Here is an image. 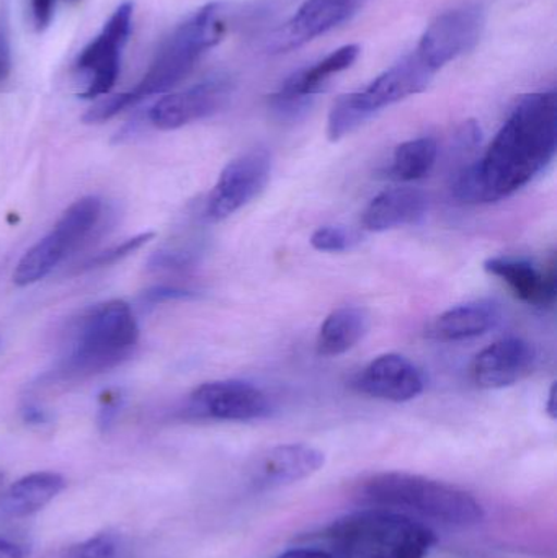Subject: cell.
Segmentation results:
<instances>
[{"label": "cell", "instance_id": "cell-5", "mask_svg": "<svg viewBox=\"0 0 557 558\" xmlns=\"http://www.w3.org/2000/svg\"><path fill=\"white\" fill-rule=\"evenodd\" d=\"M363 494L386 510L411 511L450 526H473L484 518L480 501L467 492L404 472L375 475L366 482Z\"/></svg>", "mask_w": 557, "mask_h": 558}, {"label": "cell", "instance_id": "cell-1", "mask_svg": "<svg viewBox=\"0 0 557 558\" xmlns=\"http://www.w3.org/2000/svg\"><path fill=\"white\" fill-rule=\"evenodd\" d=\"M556 149V92L526 95L513 108L483 159L457 177L455 196L473 205L509 198L552 166Z\"/></svg>", "mask_w": 557, "mask_h": 558}, {"label": "cell", "instance_id": "cell-4", "mask_svg": "<svg viewBox=\"0 0 557 558\" xmlns=\"http://www.w3.org/2000/svg\"><path fill=\"white\" fill-rule=\"evenodd\" d=\"M334 558H425L435 544L427 526L401 511H360L329 531Z\"/></svg>", "mask_w": 557, "mask_h": 558}, {"label": "cell", "instance_id": "cell-9", "mask_svg": "<svg viewBox=\"0 0 557 558\" xmlns=\"http://www.w3.org/2000/svg\"><path fill=\"white\" fill-rule=\"evenodd\" d=\"M133 2H123L105 23L100 35L85 46L77 59L78 71L90 77L81 97L85 100L107 95L120 75L121 51L130 38L133 26Z\"/></svg>", "mask_w": 557, "mask_h": 558}, {"label": "cell", "instance_id": "cell-34", "mask_svg": "<svg viewBox=\"0 0 557 558\" xmlns=\"http://www.w3.org/2000/svg\"><path fill=\"white\" fill-rule=\"evenodd\" d=\"M72 2H75V0H72Z\"/></svg>", "mask_w": 557, "mask_h": 558}, {"label": "cell", "instance_id": "cell-14", "mask_svg": "<svg viewBox=\"0 0 557 558\" xmlns=\"http://www.w3.org/2000/svg\"><path fill=\"white\" fill-rule=\"evenodd\" d=\"M535 363L532 343L517 337L502 338L474 357L471 379L480 389H506L529 377Z\"/></svg>", "mask_w": 557, "mask_h": 558}, {"label": "cell", "instance_id": "cell-17", "mask_svg": "<svg viewBox=\"0 0 557 558\" xmlns=\"http://www.w3.org/2000/svg\"><path fill=\"white\" fill-rule=\"evenodd\" d=\"M323 452L307 445H283L255 461L251 478L258 488H278L316 474L324 465Z\"/></svg>", "mask_w": 557, "mask_h": 558}, {"label": "cell", "instance_id": "cell-19", "mask_svg": "<svg viewBox=\"0 0 557 558\" xmlns=\"http://www.w3.org/2000/svg\"><path fill=\"white\" fill-rule=\"evenodd\" d=\"M428 198L415 189H391L379 193L366 206L362 225L370 232H386L392 229L415 226L427 216Z\"/></svg>", "mask_w": 557, "mask_h": 558}, {"label": "cell", "instance_id": "cell-28", "mask_svg": "<svg viewBox=\"0 0 557 558\" xmlns=\"http://www.w3.org/2000/svg\"><path fill=\"white\" fill-rule=\"evenodd\" d=\"M180 298H190V292L183 291V289L167 288V286H160V288H156L153 289V291L147 292V301L153 302V304L167 301V299Z\"/></svg>", "mask_w": 557, "mask_h": 558}, {"label": "cell", "instance_id": "cell-22", "mask_svg": "<svg viewBox=\"0 0 557 558\" xmlns=\"http://www.w3.org/2000/svg\"><path fill=\"white\" fill-rule=\"evenodd\" d=\"M370 330V314L356 305H343L327 315L317 333V354L340 356L355 348Z\"/></svg>", "mask_w": 557, "mask_h": 558}, {"label": "cell", "instance_id": "cell-33", "mask_svg": "<svg viewBox=\"0 0 557 558\" xmlns=\"http://www.w3.org/2000/svg\"><path fill=\"white\" fill-rule=\"evenodd\" d=\"M2 487H3V477L0 475V494H2Z\"/></svg>", "mask_w": 557, "mask_h": 558}, {"label": "cell", "instance_id": "cell-10", "mask_svg": "<svg viewBox=\"0 0 557 558\" xmlns=\"http://www.w3.org/2000/svg\"><path fill=\"white\" fill-rule=\"evenodd\" d=\"M434 75L435 72L419 58L417 52H412L378 75L368 87L343 97L356 117L366 123L383 108L424 92Z\"/></svg>", "mask_w": 557, "mask_h": 558}, {"label": "cell", "instance_id": "cell-24", "mask_svg": "<svg viewBox=\"0 0 557 558\" xmlns=\"http://www.w3.org/2000/svg\"><path fill=\"white\" fill-rule=\"evenodd\" d=\"M362 242L359 232L346 226H324L311 235V245L317 252L343 254L353 251Z\"/></svg>", "mask_w": 557, "mask_h": 558}, {"label": "cell", "instance_id": "cell-2", "mask_svg": "<svg viewBox=\"0 0 557 558\" xmlns=\"http://www.w3.org/2000/svg\"><path fill=\"white\" fill-rule=\"evenodd\" d=\"M226 32L228 5L225 2L206 3L167 38L136 87L95 104L84 114L85 123H105L140 101L172 90L193 71L199 58L225 38Z\"/></svg>", "mask_w": 557, "mask_h": 558}, {"label": "cell", "instance_id": "cell-31", "mask_svg": "<svg viewBox=\"0 0 557 558\" xmlns=\"http://www.w3.org/2000/svg\"><path fill=\"white\" fill-rule=\"evenodd\" d=\"M277 558H334L330 556L329 550L320 549H293L288 553L281 554Z\"/></svg>", "mask_w": 557, "mask_h": 558}, {"label": "cell", "instance_id": "cell-23", "mask_svg": "<svg viewBox=\"0 0 557 558\" xmlns=\"http://www.w3.org/2000/svg\"><path fill=\"white\" fill-rule=\"evenodd\" d=\"M437 157L438 144L432 137L408 141L396 147L389 175L398 182H417L432 172Z\"/></svg>", "mask_w": 557, "mask_h": 558}, {"label": "cell", "instance_id": "cell-3", "mask_svg": "<svg viewBox=\"0 0 557 558\" xmlns=\"http://www.w3.org/2000/svg\"><path fill=\"white\" fill-rule=\"evenodd\" d=\"M137 341L140 327L131 305L121 299L101 302L82 318L58 377L82 380L107 373L133 354Z\"/></svg>", "mask_w": 557, "mask_h": 558}, {"label": "cell", "instance_id": "cell-6", "mask_svg": "<svg viewBox=\"0 0 557 558\" xmlns=\"http://www.w3.org/2000/svg\"><path fill=\"white\" fill-rule=\"evenodd\" d=\"M101 211L104 203L97 196H84L72 203L55 228L20 258L13 270V282L25 288L48 277L94 232L100 222Z\"/></svg>", "mask_w": 557, "mask_h": 558}, {"label": "cell", "instance_id": "cell-18", "mask_svg": "<svg viewBox=\"0 0 557 558\" xmlns=\"http://www.w3.org/2000/svg\"><path fill=\"white\" fill-rule=\"evenodd\" d=\"M484 270L502 279L517 299L532 307H552L556 301V271L540 270L533 262L516 257H491Z\"/></svg>", "mask_w": 557, "mask_h": 558}, {"label": "cell", "instance_id": "cell-27", "mask_svg": "<svg viewBox=\"0 0 557 558\" xmlns=\"http://www.w3.org/2000/svg\"><path fill=\"white\" fill-rule=\"evenodd\" d=\"M55 3L56 0H32L33 22L38 32L48 28L51 23Z\"/></svg>", "mask_w": 557, "mask_h": 558}, {"label": "cell", "instance_id": "cell-8", "mask_svg": "<svg viewBox=\"0 0 557 558\" xmlns=\"http://www.w3.org/2000/svg\"><path fill=\"white\" fill-rule=\"evenodd\" d=\"M271 166L270 153L265 149L249 150L229 162L209 193L206 218L225 221L254 202L270 182Z\"/></svg>", "mask_w": 557, "mask_h": 558}, {"label": "cell", "instance_id": "cell-21", "mask_svg": "<svg viewBox=\"0 0 557 558\" xmlns=\"http://www.w3.org/2000/svg\"><path fill=\"white\" fill-rule=\"evenodd\" d=\"M64 487V478L56 472H33L25 475L0 494L3 514L16 520L32 517L48 507Z\"/></svg>", "mask_w": 557, "mask_h": 558}, {"label": "cell", "instance_id": "cell-7", "mask_svg": "<svg viewBox=\"0 0 557 558\" xmlns=\"http://www.w3.org/2000/svg\"><path fill=\"white\" fill-rule=\"evenodd\" d=\"M486 22V9L481 3H468L448 10L425 29L415 52L432 71H440L448 62L476 48Z\"/></svg>", "mask_w": 557, "mask_h": 558}, {"label": "cell", "instance_id": "cell-20", "mask_svg": "<svg viewBox=\"0 0 557 558\" xmlns=\"http://www.w3.org/2000/svg\"><path fill=\"white\" fill-rule=\"evenodd\" d=\"M502 312L494 301H474L457 305L438 315L427 330L435 341H463L483 337L499 325Z\"/></svg>", "mask_w": 557, "mask_h": 558}, {"label": "cell", "instance_id": "cell-15", "mask_svg": "<svg viewBox=\"0 0 557 558\" xmlns=\"http://www.w3.org/2000/svg\"><path fill=\"white\" fill-rule=\"evenodd\" d=\"M365 0H306L275 35L271 48L287 52L349 22Z\"/></svg>", "mask_w": 557, "mask_h": 558}, {"label": "cell", "instance_id": "cell-11", "mask_svg": "<svg viewBox=\"0 0 557 558\" xmlns=\"http://www.w3.org/2000/svg\"><path fill=\"white\" fill-rule=\"evenodd\" d=\"M190 413L219 422H254L270 415L267 393L244 380H213L190 396Z\"/></svg>", "mask_w": 557, "mask_h": 558}, {"label": "cell", "instance_id": "cell-29", "mask_svg": "<svg viewBox=\"0 0 557 558\" xmlns=\"http://www.w3.org/2000/svg\"><path fill=\"white\" fill-rule=\"evenodd\" d=\"M26 549L22 544L0 536V558H25Z\"/></svg>", "mask_w": 557, "mask_h": 558}, {"label": "cell", "instance_id": "cell-12", "mask_svg": "<svg viewBox=\"0 0 557 558\" xmlns=\"http://www.w3.org/2000/svg\"><path fill=\"white\" fill-rule=\"evenodd\" d=\"M231 92L229 78H208L186 90L160 98L149 110V121L157 130H179L215 114L228 101Z\"/></svg>", "mask_w": 557, "mask_h": 558}, {"label": "cell", "instance_id": "cell-26", "mask_svg": "<svg viewBox=\"0 0 557 558\" xmlns=\"http://www.w3.org/2000/svg\"><path fill=\"white\" fill-rule=\"evenodd\" d=\"M71 558H123V544L114 534H97L81 544Z\"/></svg>", "mask_w": 557, "mask_h": 558}, {"label": "cell", "instance_id": "cell-30", "mask_svg": "<svg viewBox=\"0 0 557 558\" xmlns=\"http://www.w3.org/2000/svg\"><path fill=\"white\" fill-rule=\"evenodd\" d=\"M10 72V48L7 43L5 35H3L2 28H0V81L9 75Z\"/></svg>", "mask_w": 557, "mask_h": 558}, {"label": "cell", "instance_id": "cell-13", "mask_svg": "<svg viewBox=\"0 0 557 558\" xmlns=\"http://www.w3.org/2000/svg\"><path fill=\"white\" fill-rule=\"evenodd\" d=\"M360 56L359 45H347L330 52L323 61L313 68L304 69L298 74L291 75L283 87L271 95L270 105L278 117L298 118L310 108L311 98L326 88L327 82L334 75L347 71L355 64Z\"/></svg>", "mask_w": 557, "mask_h": 558}, {"label": "cell", "instance_id": "cell-32", "mask_svg": "<svg viewBox=\"0 0 557 558\" xmlns=\"http://www.w3.org/2000/svg\"><path fill=\"white\" fill-rule=\"evenodd\" d=\"M546 412H548L549 418L556 420V384H553L552 389H549Z\"/></svg>", "mask_w": 557, "mask_h": 558}, {"label": "cell", "instance_id": "cell-16", "mask_svg": "<svg viewBox=\"0 0 557 558\" xmlns=\"http://www.w3.org/2000/svg\"><path fill=\"white\" fill-rule=\"evenodd\" d=\"M353 387L373 399L404 403L424 392L425 380L408 357L388 353L373 360L353 380Z\"/></svg>", "mask_w": 557, "mask_h": 558}, {"label": "cell", "instance_id": "cell-25", "mask_svg": "<svg viewBox=\"0 0 557 558\" xmlns=\"http://www.w3.org/2000/svg\"><path fill=\"white\" fill-rule=\"evenodd\" d=\"M154 232H143V234L134 235V238L128 239L123 244L114 245V247L108 248V251L101 252L97 257L90 258L85 264V268L110 267V265L118 264V262L124 260V258L133 255L134 252L140 251L141 247L153 241Z\"/></svg>", "mask_w": 557, "mask_h": 558}]
</instances>
